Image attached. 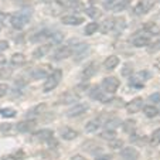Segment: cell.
Returning a JSON list of instances; mask_svg holds the SVG:
<instances>
[{
	"label": "cell",
	"instance_id": "26",
	"mask_svg": "<svg viewBox=\"0 0 160 160\" xmlns=\"http://www.w3.org/2000/svg\"><path fill=\"white\" fill-rule=\"evenodd\" d=\"M26 62V55L21 52H16L12 55V64L13 65H23Z\"/></svg>",
	"mask_w": 160,
	"mask_h": 160
},
{
	"label": "cell",
	"instance_id": "7",
	"mask_svg": "<svg viewBox=\"0 0 160 160\" xmlns=\"http://www.w3.org/2000/svg\"><path fill=\"white\" fill-rule=\"evenodd\" d=\"M79 97L78 92L75 91H65L64 94H61L57 99V103H61V105H65V103H70V102H74L77 101Z\"/></svg>",
	"mask_w": 160,
	"mask_h": 160
},
{
	"label": "cell",
	"instance_id": "46",
	"mask_svg": "<svg viewBox=\"0 0 160 160\" xmlns=\"http://www.w3.org/2000/svg\"><path fill=\"white\" fill-rule=\"evenodd\" d=\"M112 157L109 156V154H103V156H98L95 160H111Z\"/></svg>",
	"mask_w": 160,
	"mask_h": 160
},
{
	"label": "cell",
	"instance_id": "10",
	"mask_svg": "<svg viewBox=\"0 0 160 160\" xmlns=\"http://www.w3.org/2000/svg\"><path fill=\"white\" fill-rule=\"evenodd\" d=\"M61 23L67 26H79L81 23H84V17L81 16H74V14H68V16H62L61 17Z\"/></svg>",
	"mask_w": 160,
	"mask_h": 160
},
{
	"label": "cell",
	"instance_id": "32",
	"mask_svg": "<svg viewBox=\"0 0 160 160\" xmlns=\"http://www.w3.org/2000/svg\"><path fill=\"white\" fill-rule=\"evenodd\" d=\"M101 138L105 140H112L116 138V130L113 129H105L102 133H101Z\"/></svg>",
	"mask_w": 160,
	"mask_h": 160
},
{
	"label": "cell",
	"instance_id": "28",
	"mask_svg": "<svg viewBox=\"0 0 160 160\" xmlns=\"http://www.w3.org/2000/svg\"><path fill=\"white\" fill-rule=\"evenodd\" d=\"M130 2H132V0H116V3L112 10H115V12H122V10H125L128 6H129Z\"/></svg>",
	"mask_w": 160,
	"mask_h": 160
},
{
	"label": "cell",
	"instance_id": "38",
	"mask_svg": "<svg viewBox=\"0 0 160 160\" xmlns=\"http://www.w3.org/2000/svg\"><path fill=\"white\" fill-rule=\"evenodd\" d=\"M50 38H51V41L54 42V44H60L61 41L64 40V34L62 33H60V31H57V33H52L51 36H50Z\"/></svg>",
	"mask_w": 160,
	"mask_h": 160
},
{
	"label": "cell",
	"instance_id": "3",
	"mask_svg": "<svg viewBox=\"0 0 160 160\" xmlns=\"http://www.w3.org/2000/svg\"><path fill=\"white\" fill-rule=\"evenodd\" d=\"M89 97L94 98V99H98L99 102L102 103H109L112 102V94H108V92H105V91H101L99 87H94L92 89H91L89 92Z\"/></svg>",
	"mask_w": 160,
	"mask_h": 160
},
{
	"label": "cell",
	"instance_id": "40",
	"mask_svg": "<svg viewBox=\"0 0 160 160\" xmlns=\"http://www.w3.org/2000/svg\"><path fill=\"white\" fill-rule=\"evenodd\" d=\"M122 146H123V142H122V140L116 139V138L111 140V148H112V149H115V150H116V149H121Z\"/></svg>",
	"mask_w": 160,
	"mask_h": 160
},
{
	"label": "cell",
	"instance_id": "15",
	"mask_svg": "<svg viewBox=\"0 0 160 160\" xmlns=\"http://www.w3.org/2000/svg\"><path fill=\"white\" fill-rule=\"evenodd\" d=\"M95 72H97V65H95V62H88L87 65L82 68L81 75H82V78L87 81V79L92 78V75H94Z\"/></svg>",
	"mask_w": 160,
	"mask_h": 160
},
{
	"label": "cell",
	"instance_id": "43",
	"mask_svg": "<svg viewBox=\"0 0 160 160\" xmlns=\"http://www.w3.org/2000/svg\"><path fill=\"white\" fill-rule=\"evenodd\" d=\"M115 3H116V0H103V7H105V9L112 10L113 9V6H115Z\"/></svg>",
	"mask_w": 160,
	"mask_h": 160
},
{
	"label": "cell",
	"instance_id": "37",
	"mask_svg": "<svg viewBox=\"0 0 160 160\" xmlns=\"http://www.w3.org/2000/svg\"><path fill=\"white\" fill-rule=\"evenodd\" d=\"M87 14L91 18H98V17H101L102 13H101L99 9H97V7H89V9H87Z\"/></svg>",
	"mask_w": 160,
	"mask_h": 160
},
{
	"label": "cell",
	"instance_id": "16",
	"mask_svg": "<svg viewBox=\"0 0 160 160\" xmlns=\"http://www.w3.org/2000/svg\"><path fill=\"white\" fill-rule=\"evenodd\" d=\"M121 156L126 160H138L139 159V153L135 148H123L121 152Z\"/></svg>",
	"mask_w": 160,
	"mask_h": 160
},
{
	"label": "cell",
	"instance_id": "20",
	"mask_svg": "<svg viewBox=\"0 0 160 160\" xmlns=\"http://www.w3.org/2000/svg\"><path fill=\"white\" fill-rule=\"evenodd\" d=\"M45 111H47V103H38V105H36L34 108H31L30 111L27 112V116L28 118H31V116H38V115H41V113H44Z\"/></svg>",
	"mask_w": 160,
	"mask_h": 160
},
{
	"label": "cell",
	"instance_id": "21",
	"mask_svg": "<svg viewBox=\"0 0 160 160\" xmlns=\"http://www.w3.org/2000/svg\"><path fill=\"white\" fill-rule=\"evenodd\" d=\"M150 44V37L148 34H140L133 40V45L135 47H146V45Z\"/></svg>",
	"mask_w": 160,
	"mask_h": 160
},
{
	"label": "cell",
	"instance_id": "1",
	"mask_svg": "<svg viewBox=\"0 0 160 160\" xmlns=\"http://www.w3.org/2000/svg\"><path fill=\"white\" fill-rule=\"evenodd\" d=\"M30 17H31V13L27 12V10L17 12V13H14V14L12 16V18H10V23H12V26L14 28L20 30V28H23L28 23V21H30Z\"/></svg>",
	"mask_w": 160,
	"mask_h": 160
},
{
	"label": "cell",
	"instance_id": "47",
	"mask_svg": "<svg viewBox=\"0 0 160 160\" xmlns=\"http://www.w3.org/2000/svg\"><path fill=\"white\" fill-rule=\"evenodd\" d=\"M6 62H7V58L3 54H0V67H3Z\"/></svg>",
	"mask_w": 160,
	"mask_h": 160
},
{
	"label": "cell",
	"instance_id": "27",
	"mask_svg": "<svg viewBox=\"0 0 160 160\" xmlns=\"http://www.w3.org/2000/svg\"><path fill=\"white\" fill-rule=\"evenodd\" d=\"M98 30H99V24L95 23V21H92V23H88L87 24V27H85V34H87V36H92V34H95Z\"/></svg>",
	"mask_w": 160,
	"mask_h": 160
},
{
	"label": "cell",
	"instance_id": "48",
	"mask_svg": "<svg viewBox=\"0 0 160 160\" xmlns=\"http://www.w3.org/2000/svg\"><path fill=\"white\" fill-rule=\"evenodd\" d=\"M159 99H160V94H154L150 97V101H153V102H156V101H159Z\"/></svg>",
	"mask_w": 160,
	"mask_h": 160
},
{
	"label": "cell",
	"instance_id": "12",
	"mask_svg": "<svg viewBox=\"0 0 160 160\" xmlns=\"http://www.w3.org/2000/svg\"><path fill=\"white\" fill-rule=\"evenodd\" d=\"M52 130L50 129H41V130H37L34 133V139L40 140V142H48V140L52 139Z\"/></svg>",
	"mask_w": 160,
	"mask_h": 160
},
{
	"label": "cell",
	"instance_id": "49",
	"mask_svg": "<svg viewBox=\"0 0 160 160\" xmlns=\"http://www.w3.org/2000/svg\"><path fill=\"white\" fill-rule=\"evenodd\" d=\"M71 160H88V159H85V157L81 156V154H75V156H74Z\"/></svg>",
	"mask_w": 160,
	"mask_h": 160
},
{
	"label": "cell",
	"instance_id": "22",
	"mask_svg": "<svg viewBox=\"0 0 160 160\" xmlns=\"http://www.w3.org/2000/svg\"><path fill=\"white\" fill-rule=\"evenodd\" d=\"M61 136H62L64 140H74L75 138H78V132L70 128H65V129L61 130Z\"/></svg>",
	"mask_w": 160,
	"mask_h": 160
},
{
	"label": "cell",
	"instance_id": "14",
	"mask_svg": "<svg viewBox=\"0 0 160 160\" xmlns=\"http://www.w3.org/2000/svg\"><path fill=\"white\" fill-rule=\"evenodd\" d=\"M87 109H88L87 103H78V105L72 106L70 111L67 112V115L70 116V118H75V116H79V115H82V113H85Z\"/></svg>",
	"mask_w": 160,
	"mask_h": 160
},
{
	"label": "cell",
	"instance_id": "19",
	"mask_svg": "<svg viewBox=\"0 0 160 160\" xmlns=\"http://www.w3.org/2000/svg\"><path fill=\"white\" fill-rule=\"evenodd\" d=\"M113 23H115V18L113 17H108L103 20V23L99 26V31L102 34H109L113 30Z\"/></svg>",
	"mask_w": 160,
	"mask_h": 160
},
{
	"label": "cell",
	"instance_id": "9",
	"mask_svg": "<svg viewBox=\"0 0 160 160\" xmlns=\"http://www.w3.org/2000/svg\"><path fill=\"white\" fill-rule=\"evenodd\" d=\"M142 108H143V98H140V97L133 98L126 105V111L129 112V113H136V112L140 111Z\"/></svg>",
	"mask_w": 160,
	"mask_h": 160
},
{
	"label": "cell",
	"instance_id": "50",
	"mask_svg": "<svg viewBox=\"0 0 160 160\" xmlns=\"http://www.w3.org/2000/svg\"><path fill=\"white\" fill-rule=\"evenodd\" d=\"M7 17V14L6 13H3V12H0V23H3L4 21V18Z\"/></svg>",
	"mask_w": 160,
	"mask_h": 160
},
{
	"label": "cell",
	"instance_id": "36",
	"mask_svg": "<svg viewBox=\"0 0 160 160\" xmlns=\"http://www.w3.org/2000/svg\"><path fill=\"white\" fill-rule=\"evenodd\" d=\"M149 142H150L152 146L160 145V129L154 130V132L152 133V136H150V139H149Z\"/></svg>",
	"mask_w": 160,
	"mask_h": 160
},
{
	"label": "cell",
	"instance_id": "35",
	"mask_svg": "<svg viewBox=\"0 0 160 160\" xmlns=\"http://www.w3.org/2000/svg\"><path fill=\"white\" fill-rule=\"evenodd\" d=\"M24 152L23 150H18L17 153H14V154H7V156H4L2 160H23L24 159Z\"/></svg>",
	"mask_w": 160,
	"mask_h": 160
},
{
	"label": "cell",
	"instance_id": "33",
	"mask_svg": "<svg viewBox=\"0 0 160 160\" xmlns=\"http://www.w3.org/2000/svg\"><path fill=\"white\" fill-rule=\"evenodd\" d=\"M119 123H121V121H119L118 118H113V116H112V118H109L108 121L105 122V126H106V129H113L115 130L116 128L119 126Z\"/></svg>",
	"mask_w": 160,
	"mask_h": 160
},
{
	"label": "cell",
	"instance_id": "5",
	"mask_svg": "<svg viewBox=\"0 0 160 160\" xmlns=\"http://www.w3.org/2000/svg\"><path fill=\"white\" fill-rule=\"evenodd\" d=\"M154 6V0H139L138 4L133 9V13L135 14H146L152 7Z\"/></svg>",
	"mask_w": 160,
	"mask_h": 160
},
{
	"label": "cell",
	"instance_id": "13",
	"mask_svg": "<svg viewBox=\"0 0 160 160\" xmlns=\"http://www.w3.org/2000/svg\"><path fill=\"white\" fill-rule=\"evenodd\" d=\"M48 72H52L51 67H50V65H41V67H37L36 70H33L31 75H33V78L40 79V78H45Z\"/></svg>",
	"mask_w": 160,
	"mask_h": 160
},
{
	"label": "cell",
	"instance_id": "31",
	"mask_svg": "<svg viewBox=\"0 0 160 160\" xmlns=\"http://www.w3.org/2000/svg\"><path fill=\"white\" fill-rule=\"evenodd\" d=\"M143 28H145V31H148L149 34H157L159 33V27H157V24L156 23H153V21L146 23V24L143 26Z\"/></svg>",
	"mask_w": 160,
	"mask_h": 160
},
{
	"label": "cell",
	"instance_id": "34",
	"mask_svg": "<svg viewBox=\"0 0 160 160\" xmlns=\"http://www.w3.org/2000/svg\"><path fill=\"white\" fill-rule=\"evenodd\" d=\"M16 109L13 108H2L0 109V115L3 116V118H14L16 116Z\"/></svg>",
	"mask_w": 160,
	"mask_h": 160
},
{
	"label": "cell",
	"instance_id": "30",
	"mask_svg": "<svg viewBox=\"0 0 160 160\" xmlns=\"http://www.w3.org/2000/svg\"><path fill=\"white\" fill-rule=\"evenodd\" d=\"M51 36V33L50 31H47V30H42V31H40V33H37V34H34L33 37H31V41H41V40H45V38H48V37Z\"/></svg>",
	"mask_w": 160,
	"mask_h": 160
},
{
	"label": "cell",
	"instance_id": "42",
	"mask_svg": "<svg viewBox=\"0 0 160 160\" xmlns=\"http://www.w3.org/2000/svg\"><path fill=\"white\" fill-rule=\"evenodd\" d=\"M157 50H160V40H157V41H154L153 44L149 45V51L150 52H154V51H157Z\"/></svg>",
	"mask_w": 160,
	"mask_h": 160
},
{
	"label": "cell",
	"instance_id": "51",
	"mask_svg": "<svg viewBox=\"0 0 160 160\" xmlns=\"http://www.w3.org/2000/svg\"><path fill=\"white\" fill-rule=\"evenodd\" d=\"M156 67H160V61H156Z\"/></svg>",
	"mask_w": 160,
	"mask_h": 160
},
{
	"label": "cell",
	"instance_id": "23",
	"mask_svg": "<svg viewBox=\"0 0 160 160\" xmlns=\"http://www.w3.org/2000/svg\"><path fill=\"white\" fill-rule=\"evenodd\" d=\"M101 125H102V122L99 121V118L92 119V121H89L87 125H85V130H87L88 133H92V132H95V130L99 129Z\"/></svg>",
	"mask_w": 160,
	"mask_h": 160
},
{
	"label": "cell",
	"instance_id": "18",
	"mask_svg": "<svg viewBox=\"0 0 160 160\" xmlns=\"http://www.w3.org/2000/svg\"><path fill=\"white\" fill-rule=\"evenodd\" d=\"M51 50V44H42V45H38L36 50L33 51V57L34 58H42L50 52Z\"/></svg>",
	"mask_w": 160,
	"mask_h": 160
},
{
	"label": "cell",
	"instance_id": "44",
	"mask_svg": "<svg viewBox=\"0 0 160 160\" xmlns=\"http://www.w3.org/2000/svg\"><path fill=\"white\" fill-rule=\"evenodd\" d=\"M12 125L10 123H2L0 125V132H3V133H7V132H10L12 130Z\"/></svg>",
	"mask_w": 160,
	"mask_h": 160
},
{
	"label": "cell",
	"instance_id": "29",
	"mask_svg": "<svg viewBox=\"0 0 160 160\" xmlns=\"http://www.w3.org/2000/svg\"><path fill=\"white\" fill-rule=\"evenodd\" d=\"M125 26H126L125 18L123 17H118V18H115V23H113V30H115L116 33H121V31L125 28Z\"/></svg>",
	"mask_w": 160,
	"mask_h": 160
},
{
	"label": "cell",
	"instance_id": "4",
	"mask_svg": "<svg viewBox=\"0 0 160 160\" xmlns=\"http://www.w3.org/2000/svg\"><path fill=\"white\" fill-rule=\"evenodd\" d=\"M119 85H121V82H119V79L116 77H108V78H105L102 81V88L108 94H115L118 91Z\"/></svg>",
	"mask_w": 160,
	"mask_h": 160
},
{
	"label": "cell",
	"instance_id": "8",
	"mask_svg": "<svg viewBox=\"0 0 160 160\" xmlns=\"http://www.w3.org/2000/svg\"><path fill=\"white\" fill-rule=\"evenodd\" d=\"M88 50H89V45L85 44V42H79L78 45H72V54L75 55V61L82 60Z\"/></svg>",
	"mask_w": 160,
	"mask_h": 160
},
{
	"label": "cell",
	"instance_id": "11",
	"mask_svg": "<svg viewBox=\"0 0 160 160\" xmlns=\"http://www.w3.org/2000/svg\"><path fill=\"white\" fill-rule=\"evenodd\" d=\"M34 128H36V121H33V119H28V121L18 122V123L16 125V129H17L18 132H21V133L30 132V130H33Z\"/></svg>",
	"mask_w": 160,
	"mask_h": 160
},
{
	"label": "cell",
	"instance_id": "39",
	"mask_svg": "<svg viewBox=\"0 0 160 160\" xmlns=\"http://www.w3.org/2000/svg\"><path fill=\"white\" fill-rule=\"evenodd\" d=\"M132 64H125V67H123V70H122V75L123 77H129L130 74H132V71H133V68H132Z\"/></svg>",
	"mask_w": 160,
	"mask_h": 160
},
{
	"label": "cell",
	"instance_id": "6",
	"mask_svg": "<svg viewBox=\"0 0 160 160\" xmlns=\"http://www.w3.org/2000/svg\"><path fill=\"white\" fill-rule=\"evenodd\" d=\"M71 54H72V45L71 44L61 45V47H58L57 51L52 54V58H54L55 61H60V60H65V58H68Z\"/></svg>",
	"mask_w": 160,
	"mask_h": 160
},
{
	"label": "cell",
	"instance_id": "45",
	"mask_svg": "<svg viewBox=\"0 0 160 160\" xmlns=\"http://www.w3.org/2000/svg\"><path fill=\"white\" fill-rule=\"evenodd\" d=\"M7 48H9V42H7L6 40H2V41H0V52L6 51Z\"/></svg>",
	"mask_w": 160,
	"mask_h": 160
},
{
	"label": "cell",
	"instance_id": "24",
	"mask_svg": "<svg viewBox=\"0 0 160 160\" xmlns=\"http://www.w3.org/2000/svg\"><path fill=\"white\" fill-rule=\"evenodd\" d=\"M143 113H145V116H148V118H154V116L159 115V109L156 108V106L153 105H148V106H143Z\"/></svg>",
	"mask_w": 160,
	"mask_h": 160
},
{
	"label": "cell",
	"instance_id": "53",
	"mask_svg": "<svg viewBox=\"0 0 160 160\" xmlns=\"http://www.w3.org/2000/svg\"><path fill=\"white\" fill-rule=\"evenodd\" d=\"M0 30H2V27H0Z\"/></svg>",
	"mask_w": 160,
	"mask_h": 160
},
{
	"label": "cell",
	"instance_id": "2",
	"mask_svg": "<svg viewBox=\"0 0 160 160\" xmlns=\"http://www.w3.org/2000/svg\"><path fill=\"white\" fill-rule=\"evenodd\" d=\"M61 78H62V71L61 70H55L51 72V75L47 78V81H45L44 87H42V89H44V92H50V91H52L55 87H57L58 84H60Z\"/></svg>",
	"mask_w": 160,
	"mask_h": 160
},
{
	"label": "cell",
	"instance_id": "41",
	"mask_svg": "<svg viewBox=\"0 0 160 160\" xmlns=\"http://www.w3.org/2000/svg\"><path fill=\"white\" fill-rule=\"evenodd\" d=\"M7 92H9V85L7 84H0V98L6 97Z\"/></svg>",
	"mask_w": 160,
	"mask_h": 160
},
{
	"label": "cell",
	"instance_id": "52",
	"mask_svg": "<svg viewBox=\"0 0 160 160\" xmlns=\"http://www.w3.org/2000/svg\"><path fill=\"white\" fill-rule=\"evenodd\" d=\"M41 2H44V3H48V2H51V0H41Z\"/></svg>",
	"mask_w": 160,
	"mask_h": 160
},
{
	"label": "cell",
	"instance_id": "25",
	"mask_svg": "<svg viewBox=\"0 0 160 160\" xmlns=\"http://www.w3.org/2000/svg\"><path fill=\"white\" fill-rule=\"evenodd\" d=\"M122 128H123V130L126 133H133L136 130V121L128 119V121H125L123 123H122Z\"/></svg>",
	"mask_w": 160,
	"mask_h": 160
},
{
	"label": "cell",
	"instance_id": "17",
	"mask_svg": "<svg viewBox=\"0 0 160 160\" xmlns=\"http://www.w3.org/2000/svg\"><path fill=\"white\" fill-rule=\"evenodd\" d=\"M118 65H119V57H116V55H109V57H106V60L103 61V68L108 71L115 70Z\"/></svg>",
	"mask_w": 160,
	"mask_h": 160
}]
</instances>
